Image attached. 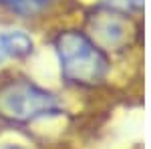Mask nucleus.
<instances>
[{"label": "nucleus", "mask_w": 151, "mask_h": 149, "mask_svg": "<svg viewBox=\"0 0 151 149\" xmlns=\"http://www.w3.org/2000/svg\"><path fill=\"white\" fill-rule=\"evenodd\" d=\"M60 113L58 99L30 81L12 79L0 85V117L10 123H28Z\"/></svg>", "instance_id": "f03ea898"}, {"label": "nucleus", "mask_w": 151, "mask_h": 149, "mask_svg": "<svg viewBox=\"0 0 151 149\" xmlns=\"http://www.w3.org/2000/svg\"><path fill=\"white\" fill-rule=\"evenodd\" d=\"M91 40L99 48H121L129 38L127 20L115 10H97L89 18Z\"/></svg>", "instance_id": "7ed1b4c3"}, {"label": "nucleus", "mask_w": 151, "mask_h": 149, "mask_svg": "<svg viewBox=\"0 0 151 149\" xmlns=\"http://www.w3.org/2000/svg\"><path fill=\"white\" fill-rule=\"evenodd\" d=\"M12 12L20 14V16H35L38 12H42L50 2L55 0H2Z\"/></svg>", "instance_id": "39448f33"}, {"label": "nucleus", "mask_w": 151, "mask_h": 149, "mask_svg": "<svg viewBox=\"0 0 151 149\" xmlns=\"http://www.w3.org/2000/svg\"><path fill=\"white\" fill-rule=\"evenodd\" d=\"M55 50L60 63L63 77L69 83L81 87H95L103 83L109 73L107 55L85 32H60L55 38Z\"/></svg>", "instance_id": "f257e3e1"}, {"label": "nucleus", "mask_w": 151, "mask_h": 149, "mask_svg": "<svg viewBox=\"0 0 151 149\" xmlns=\"http://www.w3.org/2000/svg\"><path fill=\"white\" fill-rule=\"evenodd\" d=\"M32 38L22 30H6L0 35V48L6 53V57H28L32 53Z\"/></svg>", "instance_id": "20e7f679"}, {"label": "nucleus", "mask_w": 151, "mask_h": 149, "mask_svg": "<svg viewBox=\"0 0 151 149\" xmlns=\"http://www.w3.org/2000/svg\"><path fill=\"white\" fill-rule=\"evenodd\" d=\"M111 6L115 8H141L143 0H109Z\"/></svg>", "instance_id": "423d86ee"}, {"label": "nucleus", "mask_w": 151, "mask_h": 149, "mask_svg": "<svg viewBox=\"0 0 151 149\" xmlns=\"http://www.w3.org/2000/svg\"><path fill=\"white\" fill-rule=\"evenodd\" d=\"M4 58H6V53H4V50H2V48H0V65H2V63H4Z\"/></svg>", "instance_id": "0eeeda50"}]
</instances>
